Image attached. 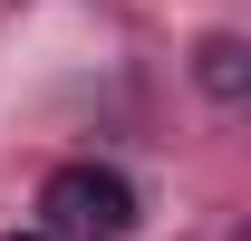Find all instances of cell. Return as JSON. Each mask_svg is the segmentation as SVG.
<instances>
[{"instance_id":"obj_1","label":"cell","mask_w":251,"mask_h":241,"mask_svg":"<svg viewBox=\"0 0 251 241\" xmlns=\"http://www.w3.org/2000/svg\"><path fill=\"white\" fill-rule=\"evenodd\" d=\"M39 232H58V241H126L135 232V183L106 174V164H58L39 183Z\"/></svg>"},{"instance_id":"obj_2","label":"cell","mask_w":251,"mask_h":241,"mask_svg":"<svg viewBox=\"0 0 251 241\" xmlns=\"http://www.w3.org/2000/svg\"><path fill=\"white\" fill-rule=\"evenodd\" d=\"M193 77H203L213 106H242V96H251V48H242V39H203V48H193Z\"/></svg>"},{"instance_id":"obj_3","label":"cell","mask_w":251,"mask_h":241,"mask_svg":"<svg viewBox=\"0 0 251 241\" xmlns=\"http://www.w3.org/2000/svg\"><path fill=\"white\" fill-rule=\"evenodd\" d=\"M0 241H58V232H39V222H20V232H0Z\"/></svg>"}]
</instances>
